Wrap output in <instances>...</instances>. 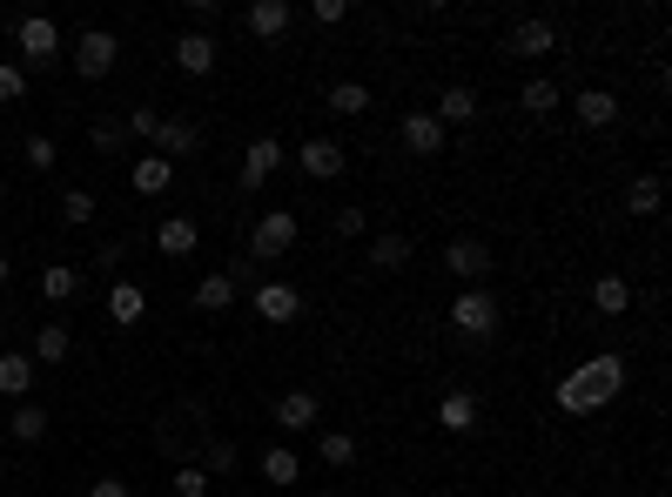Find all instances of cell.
I'll return each instance as SVG.
<instances>
[{"instance_id": "obj_34", "label": "cell", "mask_w": 672, "mask_h": 497, "mask_svg": "<svg viewBox=\"0 0 672 497\" xmlns=\"http://www.w3.org/2000/svg\"><path fill=\"white\" fill-rule=\"evenodd\" d=\"M316 450H323V464H337V471H343V464H357V450H364V444L350 437V431H323V437H316Z\"/></svg>"}, {"instance_id": "obj_26", "label": "cell", "mask_w": 672, "mask_h": 497, "mask_svg": "<svg viewBox=\"0 0 672 497\" xmlns=\"http://www.w3.org/2000/svg\"><path fill=\"white\" fill-rule=\"evenodd\" d=\"M591 310H599V316H625L632 310V283L625 276H599V283H591Z\"/></svg>"}, {"instance_id": "obj_47", "label": "cell", "mask_w": 672, "mask_h": 497, "mask_svg": "<svg viewBox=\"0 0 672 497\" xmlns=\"http://www.w3.org/2000/svg\"><path fill=\"white\" fill-rule=\"evenodd\" d=\"M0 484H8V457H0Z\"/></svg>"}, {"instance_id": "obj_14", "label": "cell", "mask_w": 672, "mask_h": 497, "mask_svg": "<svg viewBox=\"0 0 672 497\" xmlns=\"http://www.w3.org/2000/svg\"><path fill=\"white\" fill-rule=\"evenodd\" d=\"M129 188H135V196H169V188H175V162H162L148 148L142 162H129Z\"/></svg>"}, {"instance_id": "obj_16", "label": "cell", "mask_w": 672, "mask_h": 497, "mask_svg": "<svg viewBox=\"0 0 672 497\" xmlns=\"http://www.w3.org/2000/svg\"><path fill=\"white\" fill-rule=\"evenodd\" d=\"M34 357L27 350H0V397H14V403H27V390H34Z\"/></svg>"}, {"instance_id": "obj_40", "label": "cell", "mask_w": 672, "mask_h": 497, "mask_svg": "<svg viewBox=\"0 0 672 497\" xmlns=\"http://www.w3.org/2000/svg\"><path fill=\"white\" fill-rule=\"evenodd\" d=\"M222 21V8H216V0H188V34H209Z\"/></svg>"}, {"instance_id": "obj_30", "label": "cell", "mask_w": 672, "mask_h": 497, "mask_svg": "<svg viewBox=\"0 0 672 497\" xmlns=\"http://www.w3.org/2000/svg\"><path fill=\"white\" fill-rule=\"evenodd\" d=\"M142 316H148V296L135 283H114L108 289V323H142Z\"/></svg>"}, {"instance_id": "obj_15", "label": "cell", "mask_w": 672, "mask_h": 497, "mask_svg": "<svg viewBox=\"0 0 672 497\" xmlns=\"http://www.w3.org/2000/svg\"><path fill=\"white\" fill-rule=\"evenodd\" d=\"M235 296H243V283H235L229 270H209L203 283H195V310H203V316H222V310H235Z\"/></svg>"}, {"instance_id": "obj_23", "label": "cell", "mask_w": 672, "mask_h": 497, "mask_svg": "<svg viewBox=\"0 0 672 497\" xmlns=\"http://www.w3.org/2000/svg\"><path fill=\"white\" fill-rule=\"evenodd\" d=\"M68 350H74V336H68V323H41V330H34V370H41V363H68Z\"/></svg>"}, {"instance_id": "obj_22", "label": "cell", "mask_w": 672, "mask_h": 497, "mask_svg": "<svg viewBox=\"0 0 672 497\" xmlns=\"http://www.w3.org/2000/svg\"><path fill=\"white\" fill-rule=\"evenodd\" d=\"M216 41H209V34H182V41H175V67L182 74H216Z\"/></svg>"}, {"instance_id": "obj_32", "label": "cell", "mask_w": 672, "mask_h": 497, "mask_svg": "<svg viewBox=\"0 0 672 497\" xmlns=\"http://www.w3.org/2000/svg\"><path fill=\"white\" fill-rule=\"evenodd\" d=\"M122 141H129V128L114 122V114H95V122H88V148H95V156H122Z\"/></svg>"}, {"instance_id": "obj_25", "label": "cell", "mask_w": 672, "mask_h": 497, "mask_svg": "<svg viewBox=\"0 0 672 497\" xmlns=\"http://www.w3.org/2000/svg\"><path fill=\"white\" fill-rule=\"evenodd\" d=\"M430 114H438L444 128H451V122H478V88H464V82H457V88H444Z\"/></svg>"}, {"instance_id": "obj_38", "label": "cell", "mask_w": 672, "mask_h": 497, "mask_svg": "<svg viewBox=\"0 0 672 497\" xmlns=\"http://www.w3.org/2000/svg\"><path fill=\"white\" fill-rule=\"evenodd\" d=\"M235 464H243V450H235L229 437H216V444H209V464H203V471H209V477H229Z\"/></svg>"}, {"instance_id": "obj_13", "label": "cell", "mask_w": 672, "mask_h": 497, "mask_svg": "<svg viewBox=\"0 0 672 497\" xmlns=\"http://www.w3.org/2000/svg\"><path fill=\"white\" fill-rule=\"evenodd\" d=\"M290 21H296V8H290V0H256V8L243 14V27L256 34V41H283V34H290Z\"/></svg>"}, {"instance_id": "obj_36", "label": "cell", "mask_w": 672, "mask_h": 497, "mask_svg": "<svg viewBox=\"0 0 672 497\" xmlns=\"http://www.w3.org/2000/svg\"><path fill=\"white\" fill-rule=\"evenodd\" d=\"M169 490H175V497H209V490H216V477H209L203 464H182V471L169 477Z\"/></svg>"}, {"instance_id": "obj_20", "label": "cell", "mask_w": 672, "mask_h": 497, "mask_svg": "<svg viewBox=\"0 0 672 497\" xmlns=\"http://www.w3.org/2000/svg\"><path fill=\"white\" fill-rule=\"evenodd\" d=\"M195 243H203V222L195 215H169L162 228H155V249L162 256H195Z\"/></svg>"}, {"instance_id": "obj_46", "label": "cell", "mask_w": 672, "mask_h": 497, "mask_svg": "<svg viewBox=\"0 0 672 497\" xmlns=\"http://www.w3.org/2000/svg\"><path fill=\"white\" fill-rule=\"evenodd\" d=\"M8 276H14V262H8V256H0V283H8Z\"/></svg>"}, {"instance_id": "obj_12", "label": "cell", "mask_w": 672, "mask_h": 497, "mask_svg": "<svg viewBox=\"0 0 672 497\" xmlns=\"http://www.w3.org/2000/svg\"><path fill=\"white\" fill-rule=\"evenodd\" d=\"M296 310H303L296 283H256V316L262 323H296Z\"/></svg>"}, {"instance_id": "obj_11", "label": "cell", "mask_w": 672, "mask_h": 497, "mask_svg": "<svg viewBox=\"0 0 672 497\" xmlns=\"http://www.w3.org/2000/svg\"><path fill=\"white\" fill-rule=\"evenodd\" d=\"M316 417H323V397L316 390H283L276 397V431H316Z\"/></svg>"}, {"instance_id": "obj_33", "label": "cell", "mask_w": 672, "mask_h": 497, "mask_svg": "<svg viewBox=\"0 0 672 497\" xmlns=\"http://www.w3.org/2000/svg\"><path fill=\"white\" fill-rule=\"evenodd\" d=\"M323 108H330V114H370V88H364V82H337V88L323 95Z\"/></svg>"}, {"instance_id": "obj_44", "label": "cell", "mask_w": 672, "mask_h": 497, "mask_svg": "<svg viewBox=\"0 0 672 497\" xmlns=\"http://www.w3.org/2000/svg\"><path fill=\"white\" fill-rule=\"evenodd\" d=\"M88 497H135V490H129L122 477H95V484H88Z\"/></svg>"}, {"instance_id": "obj_35", "label": "cell", "mask_w": 672, "mask_h": 497, "mask_svg": "<svg viewBox=\"0 0 672 497\" xmlns=\"http://www.w3.org/2000/svg\"><path fill=\"white\" fill-rule=\"evenodd\" d=\"M95 215H101L95 188H68V196H61V222H74V228H82V222H95Z\"/></svg>"}, {"instance_id": "obj_28", "label": "cell", "mask_w": 672, "mask_h": 497, "mask_svg": "<svg viewBox=\"0 0 672 497\" xmlns=\"http://www.w3.org/2000/svg\"><path fill=\"white\" fill-rule=\"evenodd\" d=\"M41 296L48 302H74V296H82V270H74V262H48V270H41Z\"/></svg>"}, {"instance_id": "obj_8", "label": "cell", "mask_w": 672, "mask_h": 497, "mask_svg": "<svg viewBox=\"0 0 672 497\" xmlns=\"http://www.w3.org/2000/svg\"><path fill=\"white\" fill-rule=\"evenodd\" d=\"M296 169H303L309 182H337V175L350 169V156H343L330 135H309V141H303V156H296Z\"/></svg>"}, {"instance_id": "obj_7", "label": "cell", "mask_w": 672, "mask_h": 497, "mask_svg": "<svg viewBox=\"0 0 672 497\" xmlns=\"http://www.w3.org/2000/svg\"><path fill=\"white\" fill-rule=\"evenodd\" d=\"M195 148H203V122H195V114H162V128H155V156L182 162V156H195Z\"/></svg>"}, {"instance_id": "obj_41", "label": "cell", "mask_w": 672, "mask_h": 497, "mask_svg": "<svg viewBox=\"0 0 672 497\" xmlns=\"http://www.w3.org/2000/svg\"><path fill=\"white\" fill-rule=\"evenodd\" d=\"M330 228H337L343 243H357V236H364V209H337V215H330Z\"/></svg>"}, {"instance_id": "obj_48", "label": "cell", "mask_w": 672, "mask_h": 497, "mask_svg": "<svg viewBox=\"0 0 672 497\" xmlns=\"http://www.w3.org/2000/svg\"><path fill=\"white\" fill-rule=\"evenodd\" d=\"M0 209H8V182H0Z\"/></svg>"}, {"instance_id": "obj_6", "label": "cell", "mask_w": 672, "mask_h": 497, "mask_svg": "<svg viewBox=\"0 0 672 497\" xmlns=\"http://www.w3.org/2000/svg\"><path fill=\"white\" fill-rule=\"evenodd\" d=\"M444 270H451L464 289H485V276H491V249H485L478 236H457V243L444 249Z\"/></svg>"}, {"instance_id": "obj_18", "label": "cell", "mask_w": 672, "mask_h": 497, "mask_svg": "<svg viewBox=\"0 0 672 497\" xmlns=\"http://www.w3.org/2000/svg\"><path fill=\"white\" fill-rule=\"evenodd\" d=\"M438 431L471 437V431H478V397H471V390H444V403H438Z\"/></svg>"}, {"instance_id": "obj_42", "label": "cell", "mask_w": 672, "mask_h": 497, "mask_svg": "<svg viewBox=\"0 0 672 497\" xmlns=\"http://www.w3.org/2000/svg\"><path fill=\"white\" fill-rule=\"evenodd\" d=\"M122 128H129V135H142V141H155V128H162V114H155V108H135Z\"/></svg>"}, {"instance_id": "obj_31", "label": "cell", "mask_w": 672, "mask_h": 497, "mask_svg": "<svg viewBox=\"0 0 672 497\" xmlns=\"http://www.w3.org/2000/svg\"><path fill=\"white\" fill-rule=\"evenodd\" d=\"M8 437H14V444H41V437H48V410H41V403H14Z\"/></svg>"}, {"instance_id": "obj_21", "label": "cell", "mask_w": 672, "mask_h": 497, "mask_svg": "<svg viewBox=\"0 0 672 497\" xmlns=\"http://www.w3.org/2000/svg\"><path fill=\"white\" fill-rule=\"evenodd\" d=\"M619 122V95L612 88H578V128H612Z\"/></svg>"}, {"instance_id": "obj_3", "label": "cell", "mask_w": 672, "mask_h": 497, "mask_svg": "<svg viewBox=\"0 0 672 497\" xmlns=\"http://www.w3.org/2000/svg\"><path fill=\"white\" fill-rule=\"evenodd\" d=\"M498 296L491 289H457V302H451V330L457 336H471V343H491L498 336Z\"/></svg>"}, {"instance_id": "obj_1", "label": "cell", "mask_w": 672, "mask_h": 497, "mask_svg": "<svg viewBox=\"0 0 672 497\" xmlns=\"http://www.w3.org/2000/svg\"><path fill=\"white\" fill-rule=\"evenodd\" d=\"M625 390V357H612V350H599V357H585L572 376H559V410H572V417H591V410H606L612 397Z\"/></svg>"}, {"instance_id": "obj_45", "label": "cell", "mask_w": 672, "mask_h": 497, "mask_svg": "<svg viewBox=\"0 0 672 497\" xmlns=\"http://www.w3.org/2000/svg\"><path fill=\"white\" fill-rule=\"evenodd\" d=\"M95 270H122V243H101L95 249Z\"/></svg>"}, {"instance_id": "obj_2", "label": "cell", "mask_w": 672, "mask_h": 497, "mask_svg": "<svg viewBox=\"0 0 672 497\" xmlns=\"http://www.w3.org/2000/svg\"><path fill=\"white\" fill-rule=\"evenodd\" d=\"M14 41H21V74H27V67L48 74V67L61 61V27H54L48 14H21V21H14Z\"/></svg>"}, {"instance_id": "obj_9", "label": "cell", "mask_w": 672, "mask_h": 497, "mask_svg": "<svg viewBox=\"0 0 672 497\" xmlns=\"http://www.w3.org/2000/svg\"><path fill=\"white\" fill-rule=\"evenodd\" d=\"M276 169H283V141H276V135H256V141H249V156H243V175H235V182H243L249 196H256V188H262Z\"/></svg>"}, {"instance_id": "obj_5", "label": "cell", "mask_w": 672, "mask_h": 497, "mask_svg": "<svg viewBox=\"0 0 672 497\" xmlns=\"http://www.w3.org/2000/svg\"><path fill=\"white\" fill-rule=\"evenodd\" d=\"M290 249H296V209H262L256 228H249V256L276 262V256H290Z\"/></svg>"}, {"instance_id": "obj_27", "label": "cell", "mask_w": 672, "mask_h": 497, "mask_svg": "<svg viewBox=\"0 0 672 497\" xmlns=\"http://www.w3.org/2000/svg\"><path fill=\"white\" fill-rule=\"evenodd\" d=\"M559 101H565V95H559V82H545V74H532V82L518 88V108L532 114V122H545V114L559 108Z\"/></svg>"}, {"instance_id": "obj_43", "label": "cell", "mask_w": 672, "mask_h": 497, "mask_svg": "<svg viewBox=\"0 0 672 497\" xmlns=\"http://www.w3.org/2000/svg\"><path fill=\"white\" fill-rule=\"evenodd\" d=\"M343 14H350V8H343V0H316V8H309V21H316V27H337Z\"/></svg>"}, {"instance_id": "obj_39", "label": "cell", "mask_w": 672, "mask_h": 497, "mask_svg": "<svg viewBox=\"0 0 672 497\" xmlns=\"http://www.w3.org/2000/svg\"><path fill=\"white\" fill-rule=\"evenodd\" d=\"M21 95H27V74H21L14 61H0V108H14Z\"/></svg>"}, {"instance_id": "obj_4", "label": "cell", "mask_w": 672, "mask_h": 497, "mask_svg": "<svg viewBox=\"0 0 672 497\" xmlns=\"http://www.w3.org/2000/svg\"><path fill=\"white\" fill-rule=\"evenodd\" d=\"M68 61H74V74H82V82H108L114 61H122V34H114V27H88L82 41H74Z\"/></svg>"}, {"instance_id": "obj_29", "label": "cell", "mask_w": 672, "mask_h": 497, "mask_svg": "<svg viewBox=\"0 0 672 497\" xmlns=\"http://www.w3.org/2000/svg\"><path fill=\"white\" fill-rule=\"evenodd\" d=\"M659 202H665V182L659 175H632L625 182V209L632 215H659Z\"/></svg>"}, {"instance_id": "obj_10", "label": "cell", "mask_w": 672, "mask_h": 497, "mask_svg": "<svg viewBox=\"0 0 672 497\" xmlns=\"http://www.w3.org/2000/svg\"><path fill=\"white\" fill-rule=\"evenodd\" d=\"M398 135H404V148H411V156H444V122H438L430 108H411Z\"/></svg>"}, {"instance_id": "obj_19", "label": "cell", "mask_w": 672, "mask_h": 497, "mask_svg": "<svg viewBox=\"0 0 672 497\" xmlns=\"http://www.w3.org/2000/svg\"><path fill=\"white\" fill-rule=\"evenodd\" d=\"M551 48H559V27H551V21H518V27H511V54L545 61Z\"/></svg>"}, {"instance_id": "obj_37", "label": "cell", "mask_w": 672, "mask_h": 497, "mask_svg": "<svg viewBox=\"0 0 672 497\" xmlns=\"http://www.w3.org/2000/svg\"><path fill=\"white\" fill-rule=\"evenodd\" d=\"M27 169H34V175H48V169H61V148H54L48 135H27Z\"/></svg>"}, {"instance_id": "obj_49", "label": "cell", "mask_w": 672, "mask_h": 497, "mask_svg": "<svg viewBox=\"0 0 672 497\" xmlns=\"http://www.w3.org/2000/svg\"><path fill=\"white\" fill-rule=\"evenodd\" d=\"M330 497H357V490H330Z\"/></svg>"}, {"instance_id": "obj_24", "label": "cell", "mask_w": 672, "mask_h": 497, "mask_svg": "<svg viewBox=\"0 0 672 497\" xmlns=\"http://www.w3.org/2000/svg\"><path fill=\"white\" fill-rule=\"evenodd\" d=\"M256 471H262L269 484H296V477H303V457H296L290 444H269V450L256 457Z\"/></svg>"}, {"instance_id": "obj_17", "label": "cell", "mask_w": 672, "mask_h": 497, "mask_svg": "<svg viewBox=\"0 0 672 497\" xmlns=\"http://www.w3.org/2000/svg\"><path fill=\"white\" fill-rule=\"evenodd\" d=\"M411 256H417V243H411V236H377V243L364 249V270H377V276H398Z\"/></svg>"}]
</instances>
